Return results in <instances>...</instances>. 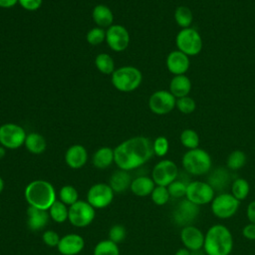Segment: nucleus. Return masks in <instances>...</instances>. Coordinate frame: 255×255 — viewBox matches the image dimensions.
I'll use <instances>...</instances> for the list:
<instances>
[{
    "mask_svg": "<svg viewBox=\"0 0 255 255\" xmlns=\"http://www.w3.org/2000/svg\"><path fill=\"white\" fill-rule=\"evenodd\" d=\"M115 163L120 169L132 170L147 162L154 154L149 138L137 135L128 138L114 148Z\"/></svg>",
    "mask_w": 255,
    "mask_h": 255,
    "instance_id": "nucleus-1",
    "label": "nucleus"
},
{
    "mask_svg": "<svg viewBox=\"0 0 255 255\" xmlns=\"http://www.w3.org/2000/svg\"><path fill=\"white\" fill-rule=\"evenodd\" d=\"M24 197L29 206L49 210L57 200V193L51 182L44 179H36L26 185Z\"/></svg>",
    "mask_w": 255,
    "mask_h": 255,
    "instance_id": "nucleus-2",
    "label": "nucleus"
},
{
    "mask_svg": "<svg viewBox=\"0 0 255 255\" xmlns=\"http://www.w3.org/2000/svg\"><path fill=\"white\" fill-rule=\"evenodd\" d=\"M203 249L206 255H230L233 249L231 231L222 224L212 225L205 233Z\"/></svg>",
    "mask_w": 255,
    "mask_h": 255,
    "instance_id": "nucleus-3",
    "label": "nucleus"
},
{
    "mask_svg": "<svg viewBox=\"0 0 255 255\" xmlns=\"http://www.w3.org/2000/svg\"><path fill=\"white\" fill-rule=\"evenodd\" d=\"M111 81L118 91L128 93L139 87L142 81V75L135 67L124 66L115 70L112 74Z\"/></svg>",
    "mask_w": 255,
    "mask_h": 255,
    "instance_id": "nucleus-4",
    "label": "nucleus"
},
{
    "mask_svg": "<svg viewBox=\"0 0 255 255\" xmlns=\"http://www.w3.org/2000/svg\"><path fill=\"white\" fill-rule=\"evenodd\" d=\"M183 168L191 175L206 174L212 165V160L209 153L202 148L188 149L181 159Z\"/></svg>",
    "mask_w": 255,
    "mask_h": 255,
    "instance_id": "nucleus-5",
    "label": "nucleus"
},
{
    "mask_svg": "<svg viewBox=\"0 0 255 255\" xmlns=\"http://www.w3.org/2000/svg\"><path fill=\"white\" fill-rule=\"evenodd\" d=\"M96 209L86 200L79 199L69 206V222L78 228L89 226L95 219Z\"/></svg>",
    "mask_w": 255,
    "mask_h": 255,
    "instance_id": "nucleus-6",
    "label": "nucleus"
},
{
    "mask_svg": "<svg viewBox=\"0 0 255 255\" xmlns=\"http://www.w3.org/2000/svg\"><path fill=\"white\" fill-rule=\"evenodd\" d=\"M177 49L187 56H195L202 49V39L200 34L193 28L181 29L175 38Z\"/></svg>",
    "mask_w": 255,
    "mask_h": 255,
    "instance_id": "nucleus-7",
    "label": "nucleus"
},
{
    "mask_svg": "<svg viewBox=\"0 0 255 255\" xmlns=\"http://www.w3.org/2000/svg\"><path fill=\"white\" fill-rule=\"evenodd\" d=\"M239 205L240 201L231 193L222 192L215 195L211 201V211L219 219H228L236 214Z\"/></svg>",
    "mask_w": 255,
    "mask_h": 255,
    "instance_id": "nucleus-8",
    "label": "nucleus"
},
{
    "mask_svg": "<svg viewBox=\"0 0 255 255\" xmlns=\"http://www.w3.org/2000/svg\"><path fill=\"white\" fill-rule=\"evenodd\" d=\"M27 133L25 129L14 123L0 126V144L8 149H17L24 145Z\"/></svg>",
    "mask_w": 255,
    "mask_h": 255,
    "instance_id": "nucleus-9",
    "label": "nucleus"
},
{
    "mask_svg": "<svg viewBox=\"0 0 255 255\" xmlns=\"http://www.w3.org/2000/svg\"><path fill=\"white\" fill-rule=\"evenodd\" d=\"M215 197V190L207 181L194 180L187 183L185 198L192 203L201 206L211 203Z\"/></svg>",
    "mask_w": 255,
    "mask_h": 255,
    "instance_id": "nucleus-10",
    "label": "nucleus"
},
{
    "mask_svg": "<svg viewBox=\"0 0 255 255\" xmlns=\"http://www.w3.org/2000/svg\"><path fill=\"white\" fill-rule=\"evenodd\" d=\"M115 192L109 183L99 182L93 184L87 192V201L95 209H104L114 200Z\"/></svg>",
    "mask_w": 255,
    "mask_h": 255,
    "instance_id": "nucleus-11",
    "label": "nucleus"
},
{
    "mask_svg": "<svg viewBox=\"0 0 255 255\" xmlns=\"http://www.w3.org/2000/svg\"><path fill=\"white\" fill-rule=\"evenodd\" d=\"M178 168L174 161L162 159L158 161L151 170V178L155 185L168 186L177 178Z\"/></svg>",
    "mask_w": 255,
    "mask_h": 255,
    "instance_id": "nucleus-12",
    "label": "nucleus"
},
{
    "mask_svg": "<svg viewBox=\"0 0 255 255\" xmlns=\"http://www.w3.org/2000/svg\"><path fill=\"white\" fill-rule=\"evenodd\" d=\"M200 212V206L185 199L180 200L172 211L173 222L181 227L192 225V222L197 218Z\"/></svg>",
    "mask_w": 255,
    "mask_h": 255,
    "instance_id": "nucleus-13",
    "label": "nucleus"
},
{
    "mask_svg": "<svg viewBox=\"0 0 255 255\" xmlns=\"http://www.w3.org/2000/svg\"><path fill=\"white\" fill-rule=\"evenodd\" d=\"M129 33L120 24H113L106 30V43L115 52L125 51L129 44Z\"/></svg>",
    "mask_w": 255,
    "mask_h": 255,
    "instance_id": "nucleus-14",
    "label": "nucleus"
},
{
    "mask_svg": "<svg viewBox=\"0 0 255 255\" xmlns=\"http://www.w3.org/2000/svg\"><path fill=\"white\" fill-rule=\"evenodd\" d=\"M175 97L165 90H159L151 94L148 99V108L155 115H165L175 108Z\"/></svg>",
    "mask_w": 255,
    "mask_h": 255,
    "instance_id": "nucleus-15",
    "label": "nucleus"
},
{
    "mask_svg": "<svg viewBox=\"0 0 255 255\" xmlns=\"http://www.w3.org/2000/svg\"><path fill=\"white\" fill-rule=\"evenodd\" d=\"M179 236L183 246L191 252H195L203 248L205 234H203L198 227L194 225L184 226L181 228Z\"/></svg>",
    "mask_w": 255,
    "mask_h": 255,
    "instance_id": "nucleus-16",
    "label": "nucleus"
},
{
    "mask_svg": "<svg viewBox=\"0 0 255 255\" xmlns=\"http://www.w3.org/2000/svg\"><path fill=\"white\" fill-rule=\"evenodd\" d=\"M85 247V240L80 234L69 233L61 237L57 249L61 255H78Z\"/></svg>",
    "mask_w": 255,
    "mask_h": 255,
    "instance_id": "nucleus-17",
    "label": "nucleus"
},
{
    "mask_svg": "<svg viewBox=\"0 0 255 255\" xmlns=\"http://www.w3.org/2000/svg\"><path fill=\"white\" fill-rule=\"evenodd\" d=\"M88 161V151L82 144L76 143L65 152V162L72 169L82 168Z\"/></svg>",
    "mask_w": 255,
    "mask_h": 255,
    "instance_id": "nucleus-18",
    "label": "nucleus"
},
{
    "mask_svg": "<svg viewBox=\"0 0 255 255\" xmlns=\"http://www.w3.org/2000/svg\"><path fill=\"white\" fill-rule=\"evenodd\" d=\"M189 65H190V62H189L188 56L180 52L179 50L171 51L167 55L166 67H167V70L174 76L184 75L187 72Z\"/></svg>",
    "mask_w": 255,
    "mask_h": 255,
    "instance_id": "nucleus-19",
    "label": "nucleus"
},
{
    "mask_svg": "<svg viewBox=\"0 0 255 255\" xmlns=\"http://www.w3.org/2000/svg\"><path fill=\"white\" fill-rule=\"evenodd\" d=\"M27 226L31 231H40L44 229L49 220L50 215L48 210H43L33 206L27 208Z\"/></svg>",
    "mask_w": 255,
    "mask_h": 255,
    "instance_id": "nucleus-20",
    "label": "nucleus"
},
{
    "mask_svg": "<svg viewBox=\"0 0 255 255\" xmlns=\"http://www.w3.org/2000/svg\"><path fill=\"white\" fill-rule=\"evenodd\" d=\"M155 187V183L151 177L141 175L133 178L130 183V190L131 192L139 197H144L150 195L153 188Z\"/></svg>",
    "mask_w": 255,
    "mask_h": 255,
    "instance_id": "nucleus-21",
    "label": "nucleus"
},
{
    "mask_svg": "<svg viewBox=\"0 0 255 255\" xmlns=\"http://www.w3.org/2000/svg\"><path fill=\"white\" fill-rule=\"evenodd\" d=\"M131 180L132 179L128 171L119 168L111 175L109 185L112 187L115 193H122L129 188Z\"/></svg>",
    "mask_w": 255,
    "mask_h": 255,
    "instance_id": "nucleus-22",
    "label": "nucleus"
},
{
    "mask_svg": "<svg viewBox=\"0 0 255 255\" xmlns=\"http://www.w3.org/2000/svg\"><path fill=\"white\" fill-rule=\"evenodd\" d=\"M92 18L98 27L108 29L113 25L114 14L108 6L104 4H98L93 8Z\"/></svg>",
    "mask_w": 255,
    "mask_h": 255,
    "instance_id": "nucleus-23",
    "label": "nucleus"
},
{
    "mask_svg": "<svg viewBox=\"0 0 255 255\" xmlns=\"http://www.w3.org/2000/svg\"><path fill=\"white\" fill-rule=\"evenodd\" d=\"M191 90V81L185 75L174 76L169 84V92L175 98H182L189 94Z\"/></svg>",
    "mask_w": 255,
    "mask_h": 255,
    "instance_id": "nucleus-24",
    "label": "nucleus"
},
{
    "mask_svg": "<svg viewBox=\"0 0 255 255\" xmlns=\"http://www.w3.org/2000/svg\"><path fill=\"white\" fill-rule=\"evenodd\" d=\"M115 162L114 149L109 146H102L93 155V164L99 169H105Z\"/></svg>",
    "mask_w": 255,
    "mask_h": 255,
    "instance_id": "nucleus-25",
    "label": "nucleus"
},
{
    "mask_svg": "<svg viewBox=\"0 0 255 255\" xmlns=\"http://www.w3.org/2000/svg\"><path fill=\"white\" fill-rule=\"evenodd\" d=\"M24 145L29 152L33 154H41L45 151L47 142L42 134L38 132H30L26 136Z\"/></svg>",
    "mask_w": 255,
    "mask_h": 255,
    "instance_id": "nucleus-26",
    "label": "nucleus"
},
{
    "mask_svg": "<svg viewBox=\"0 0 255 255\" xmlns=\"http://www.w3.org/2000/svg\"><path fill=\"white\" fill-rule=\"evenodd\" d=\"M214 190H222L226 188L229 182V173L222 167L216 168L208 177L207 181Z\"/></svg>",
    "mask_w": 255,
    "mask_h": 255,
    "instance_id": "nucleus-27",
    "label": "nucleus"
},
{
    "mask_svg": "<svg viewBox=\"0 0 255 255\" xmlns=\"http://www.w3.org/2000/svg\"><path fill=\"white\" fill-rule=\"evenodd\" d=\"M50 218L56 223H64L68 220L69 206L57 199L48 210Z\"/></svg>",
    "mask_w": 255,
    "mask_h": 255,
    "instance_id": "nucleus-28",
    "label": "nucleus"
},
{
    "mask_svg": "<svg viewBox=\"0 0 255 255\" xmlns=\"http://www.w3.org/2000/svg\"><path fill=\"white\" fill-rule=\"evenodd\" d=\"M95 65L96 68L105 75H112L116 68H115V62L111 55L107 53H100L97 55L95 59Z\"/></svg>",
    "mask_w": 255,
    "mask_h": 255,
    "instance_id": "nucleus-29",
    "label": "nucleus"
},
{
    "mask_svg": "<svg viewBox=\"0 0 255 255\" xmlns=\"http://www.w3.org/2000/svg\"><path fill=\"white\" fill-rule=\"evenodd\" d=\"M250 192L249 182L241 177L234 179L231 183V194L239 201L244 200Z\"/></svg>",
    "mask_w": 255,
    "mask_h": 255,
    "instance_id": "nucleus-30",
    "label": "nucleus"
},
{
    "mask_svg": "<svg viewBox=\"0 0 255 255\" xmlns=\"http://www.w3.org/2000/svg\"><path fill=\"white\" fill-rule=\"evenodd\" d=\"M93 254L94 255H120V249L117 243L111 241L110 239H105L96 244Z\"/></svg>",
    "mask_w": 255,
    "mask_h": 255,
    "instance_id": "nucleus-31",
    "label": "nucleus"
},
{
    "mask_svg": "<svg viewBox=\"0 0 255 255\" xmlns=\"http://www.w3.org/2000/svg\"><path fill=\"white\" fill-rule=\"evenodd\" d=\"M174 20L176 24L183 28H188L193 20V15L191 10L186 6H179L174 11Z\"/></svg>",
    "mask_w": 255,
    "mask_h": 255,
    "instance_id": "nucleus-32",
    "label": "nucleus"
},
{
    "mask_svg": "<svg viewBox=\"0 0 255 255\" xmlns=\"http://www.w3.org/2000/svg\"><path fill=\"white\" fill-rule=\"evenodd\" d=\"M59 200L67 206H71L79 200L78 190L76 189V187L70 184L62 186L59 191Z\"/></svg>",
    "mask_w": 255,
    "mask_h": 255,
    "instance_id": "nucleus-33",
    "label": "nucleus"
},
{
    "mask_svg": "<svg viewBox=\"0 0 255 255\" xmlns=\"http://www.w3.org/2000/svg\"><path fill=\"white\" fill-rule=\"evenodd\" d=\"M179 139L181 144L188 149L197 148L199 145V135L194 129L191 128L183 129L180 133Z\"/></svg>",
    "mask_w": 255,
    "mask_h": 255,
    "instance_id": "nucleus-34",
    "label": "nucleus"
},
{
    "mask_svg": "<svg viewBox=\"0 0 255 255\" xmlns=\"http://www.w3.org/2000/svg\"><path fill=\"white\" fill-rule=\"evenodd\" d=\"M246 160L247 157L244 151L239 149L233 150L227 157V167L231 170H238L245 165Z\"/></svg>",
    "mask_w": 255,
    "mask_h": 255,
    "instance_id": "nucleus-35",
    "label": "nucleus"
},
{
    "mask_svg": "<svg viewBox=\"0 0 255 255\" xmlns=\"http://www.w3.org/2000/svg\"><path fill=\"white\" fill-rule=\"evenodd\" d=\"M151 200L155 205L161 206L164 205L168 202L170 195L169 192L167 190L166 186H160V185H155V187L153 188L151 194H150Z\"/></svg>",
    "mask_w": 255,
    "mask_h": 255,
    "instance_id": "nucleus-36",
    "label": "nucleus"
},
{
    "mask_svg": "<svg viewBox=\"0 0 255 255\" xmlns=\"http://www.w3.org/2000/svg\"><path fill=\"white\" fill-rule=\"evenodd\" d=\"M86 39L90 45L98 46L102 44L104 41H106V31L103 28H100L97 26L95 28H92L87 33Z\"/></svg>",
    "mask_w": 255,
    "mask_h": 255,
    "instance_id": "nucleus-37",
    "label": "nucleus"
},
{
    "mask_svg": "<svg viewBox=\"0 0 255 255\" xmlns=\"http://www.w3.org/2000/svg\"><path fill=\"white\" fill-rule=\"evenodd\" d=\"M167 187V190L169 192L170 197L173 198H182L185 197L186 194V188H187V183H185L184 181L181 180H177L175 179L174 181H172Z\"/></svg>",
    "mask_w": 255,
    "mask_h": 255,
    "instance_id": "nucleus-38",
    "label": "nucleus"
},
{
    "mask_svg": "<svg viewBox=\"0 0 255 255\" xmlns=\"http://www.w3.org/2000/svg\"><path fill=\"white\" fill-rule=\"evenodd\" d=\"M175 107L177 108V110L180 113L188 115V114H191L195 110L196 105H195V102L192 98H190L188 96H185V97H182V98H178L176 100Z\"/></svg>",
    "mask_w": 255,
    "mask_h": 255,
    "instance_id": "nucleus-39",
    "label": "nucleus"
},
{
    "mask_svg": "<svg viewBox=\"0 0 255 255\" xmlns=\"http://www.w3.org/2000/svg\"><path fill=\"white\" fill-rule=\"evenodd\" d=\"M169 148V142L168 139L165 136H157L153 142H152V149L153 153L159 157L164 156Z\"/></svg>",
    "mask_w": 255,
    "mask_h": 255,
    "instance_id": "nucleus-40",
    "label": "nucleus"
},
{
    "mask_svg": "<svg viewBox=\"0 0 255 255\" xmlns=\"http://www.w3.org/2000/svg\"><path fill=\"white\" fill-rule=\"evenodd\" d=\"M126 228L121 224H115L109 230V239L117 244L123 242L126 238Z\"/></svg>",
    "mask_w": 255,
    "mask_h": 255,
    "instance_id": "nucleus-41",
    "label": "nucleus"
},
{
    "mask_svg": "<svg viewBox=\"0 0 255 255\" xmlns=\"http://www.w3.org/2000/svg\"><path fill=\"white\" fill-rule=\"evenodd\" d=\"M61 237L55 230H46L42 234V240L49 247H57Z\"/></svg>",
    "mask_w": 255,
    "mask_h": 255,
    "instance_id": "nucleus-42",
    "label": "nucleus"
},
{
    "mask_svg": "<svg viewBox=\"0 0 255 255\" xmlns=\"http://www.w3.org/2000/svg\"><path fill=\"white\" fill-rule=\"evenodd\" d=\"M43 0H18V4L27 11H36L42 6Z\"/></svg>",
    "mask_w": 255,
    "mask_h": 255,
    "instance_id": "nucleus-43",
    "label": "nucleus"
},
{
    "mask_svg": "<svg viewBox=\"0 0 255 255\" xmlns=\"http://www.w3.org/2000/svg\"><path fill=\"white\" fill-rule=\"evenodd\" d=\"M242 235L248 240H255V224L248 223L242 229Z\"/></svg>",
    "mask_w": 255,
    "mask_h": 255,
    "instance_id": "nucleus-44",
    "label": "nucleus"
},
{
    "mask_svg": "<svg viewBox=\"0 0 255 255\" xmlns=\"http://www.w3.org/2000/svg\"><path fill=\"white\" fill-rule=\"evenodd\" d=\"M246 216L250 223L255 224V200L251 201L246 209Z\"/></svg>",
    "mask_w": 255,
    "mask_h": 255,
    "instance_id": "nucleus-45",
    "label": "nucleus"
},
{
    "mask_svg": "<svg viewBox=\"0 0 255 255\" xmlns=\"http://www.w3.org/2000/svg\"><path fill=\"white\" fill-rule=\"evenodd\" d=\"M18 4V0H0V8H12Z\"/></svg>",
    "mask_w": 255,
    "mask_h": 255,
    "instance_id": "nucleus-46",
    "label": "nucleus"
},
{
    "mask_svg": "<svg viewBox=\"0 0 255 255\" xmlns=\"http://www.w3.org/2000/svg\"><path fill=\"white\" fill-rule=\"evenodd\" d=\"M174 255H192V252L188 249H186L185 247L183 248H179L175 253Z\"/></svg>",
    "mask_w": 255,
    "mask_h": 255,
    "instance_id": "nucleus-47",
    "label": "nucleus"
},
{
    "mask_svg": "<svg viewBox=\"0 0 255 255\" xmlns=\"http://www.w3.org/2000/svg\"><path fill=\"white\" fill-rule=\"evenodd\" d=\"M6 154V148L0 144V159L3 158Z\"/></svg>",
    "mask_w": 255,
    "mask_h": 255,
    "instance_id": "nucleus-48",
    "label": "nucleus"
},
{
    "mask_svg": "<svg viewBox=\"0 0 255 255\" xmlns=\"http://www.w3.org/2000/svg\"><path fill=\"white\" fill-rule=\"evenodd\" d=\"M4 185H5L4 180H3V178L0 176V194L2 193V191H3V189H4Z\"/></svg>",
    "mask_w": 255,
    "mask_h": 255,
    "instance_id": "nucleus-49",
    "label": "nucleus"
}]
</instances>
